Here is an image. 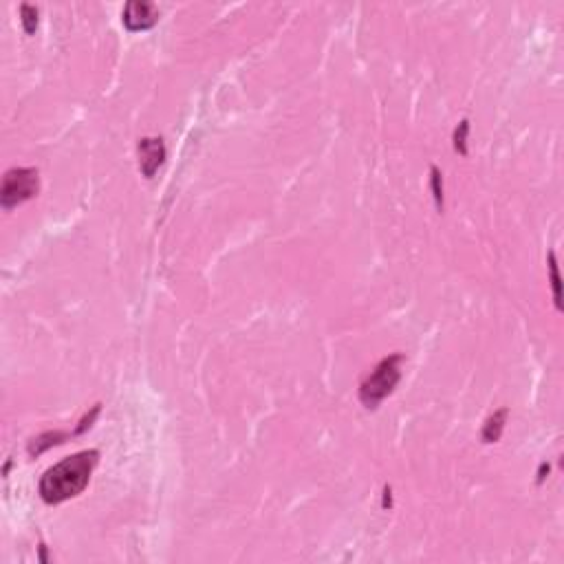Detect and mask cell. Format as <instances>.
<instances>
[{"label":"cell","instance_id":"6da1fadb","mask_svg":"<svg viewBox=\"0 0 564 564\" xmlns=\"http://www.w3.org/2000/svg\"><path fill=\"white\" fill-rule=\"evenodd\" d=\"M100 461L98 450H84L49 467L40 478V496L49 505H60L80 496L87 489L95 465Z\"/></svg>","mask_w":564,"mask_h":564},{"label":"cell","instance_id":"7a4b0ae2","mask_svg":"<svg viewBox=\"0 0 564 564\" xmlns=\"http://www.w3.org/2000/svg\"><path fill=\"white\" fill-rule=\"evenodd\" d=\"M401 362H403L401 353L383 357L381 362L370 370V375L362 381V386H359V401H362L368 410H375V408L397 388V383L401 379Z\"/></svg>","mask_w":564,"mask_h":564},{"label":"cell","instance_id":"3957f363","mask_svg":"<svg viewBox=\"0 0 564 564\" xmlns=\"http://www.w3.org/2000/svg\"><path fill=\"white\" fill-rule=\"evenodd\" d=\"M40 192V174L35 167H11L5 172L3 188H0V203L5 210H11L33 199Z\"/></svg>","mask_w":564,"mask_h":564},{"label":"cell","instance_id":"277c9868","mask_svg":"<svg viewBox=\"0 0 564 564\" xmlns=\"http://www.w3.org/2000/svg\"><path fill=\"white\" fill-rule=\"evenodd\" d=\"M122 20L128 31H146L157 25L159 14L157 7L146 0H128L122 11Z\"/></svg>","mask_w":564,"mask_h":564},{"label":"cell","instance_id":"5b68a950","mask_svg":"<svg viewBox=\"0 0 564 564\" xmlns=\"http://www.w3.org/2000/svg\"><path fill=\"white\" fill-rule=\"evenodd\" d=\"M139 170L146 179H152L165 161V143L161 137H143L137 143Z\"/></svg>","mask_w":564,"mask_h":564},{"label":"cell","instance_id":"8992f818","mask_svg":"<svg viewBox=\"0 0 564 564\" xmlns=\"http://www.w3.org/2000/svg\"><path fill=\"white\" fill-rule=\"evenodd\" d=\"M507 415L509 410L507 408H500L494 415H491L485 426H483V432H481V439L483 443H496L500 437H502V430H505V421H507Z\"/></svg>","mask_w":564,"mask_h":564},{"label":"cell","instance_id":"52a82bcc","mask_svg":"<svg viewBox=\"0 0 564 564\" xmlns=\"http://www.w3.org/2000/svg\"><path fill=\"white\" fill-rule=\"evenodd\" d=\"M69 437H73V435H69V432H44V435H40L38 439H33L29 443V454H31V457H38V454H42L44 450H49L51 446H60V443H64Z\"/></svg>","mask_w":564,"mask_h":564},{"label":"cell","instance_id":"ba28073f","mask_svg":"<svg viewBox=\"0 0 564 564\" xmlns=\"http://www.w3.org/2000/svg\"><path fill=\"white\" fill-rule=\"evenodd\" d=\"M549 273H551V289H554V302H556V309L562 311L560 273H558V262H556V254H554V251H549Z\"/></svg>","mask_w":564,"mask_h":564},{"label":"cell","instance_id":"9c48e42d","mask_svg":"<svg viewBox=\"0 0 564 564\" xmlns=\"http://www.w3.org/2000/svg\"><path fill=\"white\" fill-rule=\"evenodd\" d=\"M20 20H22V29H25V33H33L35 29H38V7L35 5H20Z\"/></svg>","mask_w":564,"mask_h":564},{"label":"cell","instance_id":"30bf717a","mask_svg":"<svg viewBox=\"0 0 564 564\" xmlns=\"http://www.w3.org/2000/svg\"><path fill=\"white\" fill-rule=\"evenodd\" d=\"M467 133H470V122L463 119V122L457 126V130H454V150L463 154V157L467 154Z\"/></svg>","mask_w":564,"mask_h":564},{"label":"cell","instance_id":"8fae6325","mask_svg":"<svg viewBox=\"0 0 564 564\" xmlns=\"http://www.w3.org/2000/svg\"><path fill=\"white\" fill-rule=\"evenodd\" d=\"M432 197H435V203H437V210L443 212V179H441V172L439 167L432 165Z\"/></svg>","mask_w":564,"mask_h":564},{"label":"cell","instance_id":"7c38bea8","mask_svg":"<svg viewBox=\"0 0 564 564\" xmlns=\"http://www.w3.org/2000/svg\"><path fill=\"white\" fill-rule=\"evenodd\" d=\"M545 472L549 474V465H547V463L540 465V472H538V483H543V481H545Z\"/></svg>","mask_w":564,"mask_h":564}]
</instances>
